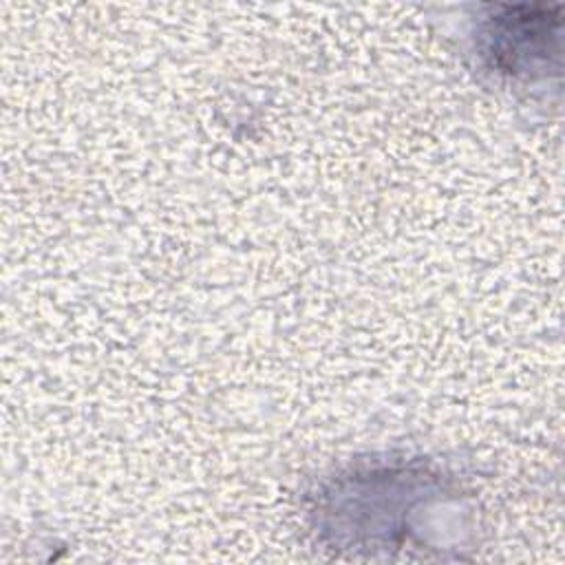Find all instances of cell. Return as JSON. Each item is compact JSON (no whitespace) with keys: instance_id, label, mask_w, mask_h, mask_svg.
<instances>
[{"instance_id":"1","label":"cell","mask_w":565,"mask_h":565,"mask_svg":"<svg viewBox=\"0 0 565 565\" xmlns=\"http://www.w3.org/2000/svg\"><path fill=\"white\" fill-rule=\"evenodd\" d=\"M561 7L494 4L479 22L477 51L510 79L545 77L561 62Z\"/></svg>"}]
</instances>
